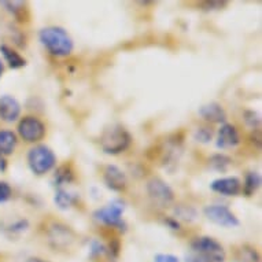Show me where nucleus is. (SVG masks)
<instances>
[{
    "instance_id": "2f4dec72",
    "label": "nucleus",
    "mask_w": 262,
    "mask_h": 262,
    "mask_svg": "<svg viewBox=\"0 0 262 262\" xmlns=\"http://www.w3.org/2000/svg\"><path fill=\"white\" fill-rule=\"evenodd\" d=\"M165 223L168 224L169 227L172 228V229H180V224L177 223V220H173V219H166V220H165Z\"/></svg>"
},
{
    "instance_id": "5701e85b",
    "label": "nucleus",
    "mask_w": 262,
    "mask_h": 262,
    "mask_svg": "<svg viewBox=\"0 0 262 262\" xmlns=\"http://www.w3.org/2000/svg\"><path fill=\"white\" fill-rule=\"evenodd\" d=\"M211 138H213V130L210 128H206V126L198 128L195 135H193V139L199 143H209Z\"/></svg>"
},
{
    "instance_id": "39448f33",
    "label": "nucleus",
    "mask_w": 262,
    "mask_h": 262,
    "mask_svg": "<svg viewBox=\"0 0 262 262\" xmlns=\"http://www.w3.org/2000/svg\"><path fill=\"white\" fill-rule=\"evenodd\" d=\"M191 247H192L193 253L205 255L211 262H225V258H227L223 246L210 236L196 237L191 243Z\"/></svg>"
},
{
    "instance_id": "f704fd0d",
    "label": "nucleus",
    "mask_w": 262,
    "mask_h": 262,
    "mask_svg": "<svg viewBox=\"0 0 262 262\" xmlns=\"http://www.w3.org/2000/svg\"><path fill=\"white\" fill-rule=\"evenodd\" d=\"M3 72H5V66H3V62H2V59H0V77H2Z\"/></svg>"
},
{
    "instance_id": "f257e3e1",
    "label": "nucleus",
    "mask_w": 262,
    "mask_h": 262,
    "mask_svg": "<svg viewBox=\"0 0 262 262\" xmlns=\"http://www.w3.org/2000/svg\"><path fill=\"white\" fill-rule=\"evenodd\" d=\"M39 39L47 51L55 56H68L73 51V40L59 26H50L40 30Z\"/></svg>"
},
{
    "instance_id": "4468645a",
    "label": "nucleus",
    "mask_w": 262,
    "mask_h": 262,
    "mask_svg": "<svg viewBox=\"0 0 262 262\" xmlns=\"http://www.w3.org/2000/svg\"><path fill=\"white\" fill-rule=\"evenodd\" d=\"M199 116L207 122H211V124H221V122H225V120H227L225 110L221 107V104L215 103V102L203 104L202 107L199 108Z\"/></svg>"
},
{
    "instance_id": "a211bd4d",
    "label": "nucleus",
    "mask_w": 262,
    "mask_h": 262,
    "mask_svg": "<svg viewBox=\"0 0 262 262\" xmlns=\"http://www.w3.org/2000/svg\"><path fill=\"white\" fill-rule=\"evenodd\" d=\"M54 180H55V185L58 188H62L64 184H70L74 180L73 169L70 168L69 165H62L55 172Z\"/></svg>"
},
{
    "instance_id": "7ed1b4c3",
    "label": "nucleus",
    "mask_w": 262,
    "mask_h": 262,
    "mask_svg": "<svg viewBox=\"0 0 262 262\" xmlns=\"http://www.w3.org/2000/svg\"><path fill=\"white\" fill-rule=\"evenodd\" d=\"M56 163V157L50 147L39 144L30 148L28 152V165L35 174H46L51 170Z\"/></svg>"
},
{
    "instance_id": "bb28decb",
    "label": "nucleus",
    "mask_w": 262,
    "mask_h": 262,
    "mask_svg": "<svg viewBox=\"0 0 262 262\" xmlns=\"http://www.w3.org/2000/svg\"><path fill=\"white\" fill-rule=\"evenodd\" d=\"M91 257H100V255H103L106 254V246H103L100 242L98 241H92L91 242Z\"/></svg>"
},
{
    "instance_id": "2eb2a0df",
    "label": "nucleus",
    "mask_w": 262,
    "mask_h": 262,
    "mask_svg": "<svg viewBox=\"0 0 262 262\" xmlns=\"http://www.w3.org/2000/svg\"><path fill=\"white\" fill-rule=\"evenodd\" d=\"M0 51H2V55H3V58H5V60L9 63L11 69H21L26 64L25 58L19 55L15 50H13L9 46L2 44L0 46Z\"/></svg>"
},
{
    "instance_id": "dca6fc26",
    "label": "nucleus",
    "mask_w": 262,
    "mask_h": 262,
    "mask_svg": "<svg viewBox=\"0 0 262 262\" xmlns=\"http://www.w3.org/2000/svg\"><path fill=\"white\" fill-rule=\"evenodd\" d=\"M17 146V135L11 130L2 129L0 130V155L13 154Z\"/></svg>"
},
{
    "instance_id": "cd10ccee",
    "label": "nucleus",
    "mask_w": 262,
    "mask_h": 262,
    "mask_svg": "<svg viewBox=\"0 0 262 262\" xmlns=\"http://www.w3.org/2000/svg\"><path fill=\"white\" fill-rule=\"evenodd\" d=\"M11 198V187L6 181H0V203L7 202Z\"/></svg>"
},
{
    "instance_id": "f03ea898",
    "label": "nucleus",
    "mask_w": 262,
    "mask_h": 262,
    "mask_svg": "<svg viewBox=\"0 0 262 262\" xmlns=\"http://www.w3.org/2000/svg\"><path fill=\"white\" fill-rule=\"evenodd\" d=\"M132 138L122 125L114 124L104 129L100 138V147L106 154L117 155L129 148Z\"/></svg>"
},
{
    "instance_id": "6ab92c4d",
    "label": "nucleus",
    "mask_w": 262,
    "mask_h": 262,
    "mask_svg": "<svg viewBox=\"0 0 262 262\" xmlns=\"http://www.w3.org/2000/svg\"><path fill=\"white\" fill-rule=\"evenodd\" d=\"M261 185V176L258 172H249L246 174L245 184H243V192L247 196H251Z\"/></svg>"
},
{
    "instance_id": "412c9836",
    "label": "nucleus",
    "mask_w": 262,
    "mask_h": 262,
    "mask_svg": "<svg viewBox=\"0 0 262 262\" xmlns=\"http://www.w3.org/2000/svg\"><path fill=\"white\" fill-rule=\"evenodd\" d=\"M232 165V159L224 154H215L209 159V166L217 172H225Z\"/></svg>"
},
{
    "instance_id": "f8f14e48",
    "label": "nucleus",
    "mask_w": 262,
    "mask_h": 262,
    "mask_svg": "<svg viewBox=\"0 0 262 262\" xmlns=\"http://www.w3.org/2000/svg\"><path fill=\"white\" fill-rule=\"evenodd\" d=\"M241 143V136L237 129L231 124H224L219 129V135H217V147L227 150V148H233Z\"/></svg>"
},
{
    "instance_id": "9d476101",
    "label": "nucleus",
    "mask_w": 262,
    "mask_h": 262,
    "mask_svg": "<svg viewBox=\"0 0 262 262\" xmlns=\"http://www.w3.org/2000/svg\"><path fill=\"white\" fill-rule=\"evenodd\" d=\"M103 181L107 188L121 192L126 188V176L116 165H107L103 170Z\"/></svg>"
},
{
    "instance_id": "4be33fe9",
    "label": "nucleus",
    "mask_w": 262,
    "mask_h": 262,
    "mask_svg": "<svg viewBox=\"0 0 262 262\" xmlns=\"http://www.w3.org/2000/svg\"><path fill=\"white\" fill-rule=\"evenodd\" d=\"M174 213H176V215L179 219L184 220V221H188V223L195 221V220H196V215H198L196 210H195L192 206H177Z\"/></svg>"
},
{
    "instance_id": "0eeeda50",
    "label": "nucleus",
    "mask_w": 262,
    "mask_h": 262,
    "mask_svg": "<svg viewBox=\"0 0 262 262\" xmlns=\"http://www.w3.org/2000/svg\"><path fill=\"white\" fill-rule=\"evenodd\" d=\"M76 239H77L76 233H74L69 227L63 225V224H52L51 227H50V229H48V241H50V243H51V246L54 249H70V247L74 245Z\"/></svg>"
},
{
    "instance_id": "393cba45",
    "label": "nucleus",
    "mask_w": 262,
    "mask_h": 262,
    "mask_svg": "<svg viewBox=\"0 0 262 262\" xmlns=\"http://www.w3.org/2000/svg\"><path fill=\"white\" fill-rule=\"evenodd\" d=\"M245 121L250 128L259 129L261 125V117L255 112H245Z\"/></svg>"
},
{
    "instance_id": "423d86ee",
    "label": "nucleus",
    "mask_w": 262,
    "mask_h": 262,
    "mask_svg": "<svg viewBox=\"0 0 262 262\" xmlns=\"http://www.w3.org/2000/svg\"><path fill=\"white\" fill-rule=\"evenodd\" d=\"M147 192L152 202L159 207L170 206L174 201V192L173 189L166 184L165 181L155 177L147 183Z\"/></svg>"
},
{
    "instance_id": "72a5a7b5",
    "label": "nucleus",
    "mask_w": 262,
    "mask_h": 262,
    "mask_svg": "<svg viewBox=\"0 0 262 262\" xmlns=\"http://www.w3.org/2000/svg\"><path fill=\"white\" fill-rule=\"evenodd\" d=\"M26 262H48V261H44V259H40V258H29Z\"/></svg>"
},
{
    "instance_id": "473e14b6",
    "label": "nucleus",
    "mask_w": 262,
    "mask_h": 262,
    "mask_svg": "<svg viewBox=\"0 0 262 262\" xmlns=\"http://www.w3.org/2000/svg\"><path fill=\"white\" fill-rule=\"evenodd\" d=\"M6 166H7V163H6L5 158H3V157L0 155V172H5Z\"/></svg>"
},
{
    "instance_id": "20e7f679",
    "label": "nucleus",
    "mask_w": 262,
    "mask_h": 262,
    "mask_svg": "<svg viewBox=\"0 0 262 262\" xmlns=\"http://www.w3.org/2000/svg\"><path fill=\"white\" fill-rule=\"evenodd\" d=\"M125 210V203L120 199H116L107 205V206L98 209L94 213L95 220L99 223L112 228H118L121 231H125V223L122 220V213Z\"/></svg>"
},
{
    "instance_id": "ddd939ff",
    "label": "nucleus",
    "mask_w": 262,
    "mask_h": 262,
    "mask_svg": "<svg viewBox=\"0 0 262 262\" xmlns=\"http://www.w3.org/2000/svg\"><path fill=\"white\" fill-rule=\"evenodd\" d=\"M210 188L217 193L225 196H235L241 192L242 183L237 177H223L217 179L210 184Z\"/></svg>"
},
{
    "instance_id": "aec40b11",
    "label": "nucleus",
    "mask_w": 262,
    "mask_h": 262,
    "mask_svg": "<svg viewBox=\"0 0 262 262\" xmlns=\"http://www.w3.org/2000/svg\"><path fill=\"white\" fill-rule=\"evenodd\" d=\"M54 201H55L56 206L59 207V209L66 210V209H69L70 206H73L74 203H76V196L68 192V191H64L63 188H58Z\"/></svg>"
},
{
    "instance_id": "6e6552de",
    "label": "nucleus",
    "mask_w": 262,
    "mask_h": 262,
    "mask_svg": "<svg viewBox=\"0 0 262 262\" xmlns=\"http://www.w3.org/2000/svg\"><path fill=\"white\" fill-rule=\"evenodd\" d=\"M18 134L24 140L29 143H36L46 136V126L39 118L28 116L22 118L18 124Z\"/></svg>"
},
{
    "instance_id": "1a4fd4ad",
    "label": "nucleus",
    "mask_w": 262,
    "mask_h": 262,
    "mask_svg": "<svg viewBox=\"0 0 262 262\" xmlns=\"http://www.w3.org/2000/svg\"><path fill=\"white\" fill-rule=\"evenodd\" d=\"M203 213L206 215V219L211 223L217 224L220 227L225 228H235L239 225V220L232 211L229 210L227 206L221 205H210L203 209Z\"/></svg>"
},
{
    "instance_id": "a878e982",
    "label": "nucleus",
    "mask_w": 262,
    "mask_h": 262,
    "mask_svg": "<svg viewBox=\"0 0 262 262\" xmlns=\"http://www.w3.org/2000/svg\"><path fill=\"white\" fill-rule=\"evenodd\" d=\"M120 250H121L120 241H118V239H113L110 246L106 247V254H107L108 258H110L112 261H116L117 258H118V255H120Z\"/></svg>"
},
{
    "instance_id": "c85d7f7f",
    "label": "nucleus",
    "mask_w": 262,
    "mask_h": 262,
    "mask_svg": "<svg viewBox=\"0 0 262 262\" xmlns=\"http://www.w3.org/2000/svg\"><path fill=\"white\" fill-rule=\"evenodd\" d=\"M29 228V223H28V220H18L17 223L11 224L9 227L10 232H24Z\"/></svg>"
},
{
    "instance_id": "7c9ffc66",
    "label": "nucleus",
    "mask_w": 262,
    "mask_h": 262,
    "mask_svg": "<svg viewBox=\"0 0 262 262\" xmlns=\"http://www.w3.org/2000/svg\"><path fill=\"white\" fill-rule=\"evenodd\" d=\"M185 262H211L209 258H206L205 255H201V254H189L185 257Z\"/></svg>"
},
{
    "instance_id": "f3484780",
    "label": "nucleus",
    "mask_w": 262,
    "mask_h": 262,
    "mask_svg": "<svg viewBox=\"0 0 262 262\" xmlns=\"http://www.w3.org/2000/svg\"><path fill=\"white\" fill-rule=\"evenodd\" d=\"M233 262H261L259 254L251 246H242L235 254Z\"/></svg>"
},
{
    "instance_id": "b1692460",
    "label": "nucleus",
    "mask_w": 262,
    "mask_h": 262,
    "mask_svg": "<svg viewBox=\"0 0 262 262\" xmlns=\"http://www.w3.org/2000/svg\"><path fill=\"white\" fill-rule=\"evenodd\" d=\"M0 5H3L5 7H7L10 13L13 14L14 17L19 18V14L24 13V7H25V3L24 2H2Z\"/></svg>"
},
{
    "instance_id": "c756f323",
    "label": "nucleus",
    "mask_w": 262,
    "mask_h": 262,
    "mask_svg": "<svg viewBox=\"0 0 262 262\" xmlns=\"http://www.w3.org/2000/svg\"><path fill=\"white\" fill-rule=\"evenodd\" d=\"M154 262H180L179 258L172 255V254H158L155 255Z\"/></svg>"
},
{
    "instance_id": "9b49d317",
    "label": "nucleus",
    "mask_w": 262,
    "mask_h": 262,
    "mask_svg": "<svg viewBox=\"0 0 262 262\" xmlns=\"http://www.w3.org/2000/svg\"><path fill=\"white\" fill-rule=\"evenodd\" d=\"M21 114V104L10 95L0 96V120L6 122H14Z\"/></svg>"
}]
</instances>
